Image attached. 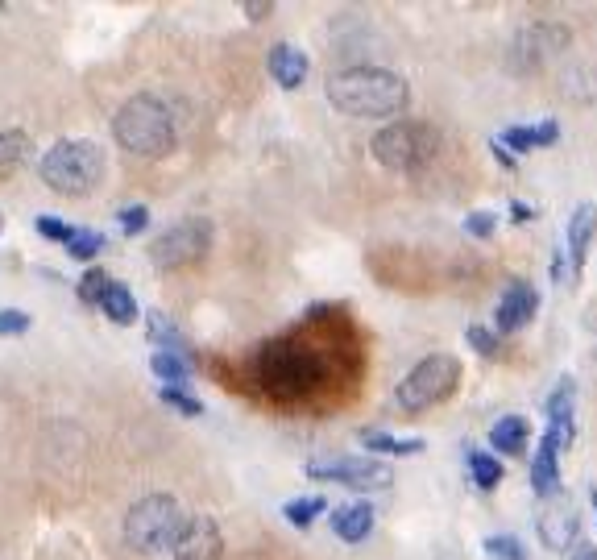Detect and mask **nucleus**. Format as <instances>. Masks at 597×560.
<instances>
[{"label": "nucleus", "instance_id": "f257e3e1", "mask_svg": "<svg viewBox=\"0 0 597 560\" xmlns=\"http://www.w3.org/2000/svg\"><path fill=\"white\" fill-rule=\"evenodd\" d=\"M328 104L345 117H403L411 88L386 67H353L328 79Z\"/></svg>", "mask_w": 597, "mask_h": 560}, {"label": "nucleus", "instance_id": "f03ea898", "mask_svg": "<svg viewBox=\"0 0 597 560\" xmlns=\"http://www.w3.org/2000/svg\"><path fill=\"white\" fill-rule=\"evenodd\" d=\"M253 382H258L270 399L295 403L324 382V357L311 345L282 336V341H270L253 353Z\"/></svg>", "mask_w": 597, "mask_h": 560}, {"label": "nucleus", "instance_id": "7ed1b4c3", "mask_svg": "<svg viewBox=\"0 0 597 560\" xmlns=\"http://www.w3.org/2000/svg\"><path fill=\"white\" fill-rule=\"evenodd\" d=\"M112 137H117V146L129 150L133 158H162L175 150V117H170V108L158 100V96H129L117 117H112Z\"/></svg>", "mask_w": 597, "mask_h": 560}, {"label": "nucleus", "instance_id": "20e7f679", "mask_svg": "<svg viewBox=\"0 0 597 560\" xmlns=\"http://www.w3.org/2000/svg\"><path fill=\"white\" fill-rule=\"evenodd\" d=\"M104 171H108L104 150L96 142H83V137L54 142L38 162V175L54 195H88V191H96Z\"/></svg>", "mask_w": 597, "mask_h": 560}, {"label": "nucleus", "instance_id": "39448f33", "mask_svg": "<svg viewBox=\"0 0 597 560\" xmlns=\"http://www.w3.org/2000/svg\"><path fill=\"white\" fill-rule=\"evenodd\" d=\"M179 531H183V507L175 494H146L125 515V544L141 556H158L162 548H175Z\"/></svg>", "mask_w": 597, "mask_h": 560}, {"label": "nucleus", "instance_id": "423d86ee", "mask_svg": "<svg viewBox=\"0 0 597 560\" xmlns=\"http://www.w3.org/2000/svg\"><path fill=\"white\" fill-rule=\"evenodd\" d=\"M374 158L386 166V171H423L436 154H440V129L428 121H390L374 133L369 142Z\"/></svg>", "mask_w": 597, "mask_h": 560}, {"label": "nucleus", "instance_id": "0eeeda50", "mask_svg": "<svg viewBox=\"0 0 597 560\" xmlns=\"http://www.w3.org/2000/svg\"><path fill=\"white\" fill-rule=\"evenodd\" d=\"M457 382H461V361L452 353H432V357H423L403 382H398L394 403L407 415H419V411L440 407L444 399H452Z\"/></svg>", "mask_w": 597, "mask_h": 560}, {"label": "nucleus", "instance_id": "6e6552de", "mask_svg": "<svg viewBox=\"0 0 597 560\" xmlns=\"http://www.w3.org/2000/svg\"><path fill=\"white\" fill-rule=\"evenodd\" d=\"M573 42V30L564 21H531L523 30L510 38V50H506V67L515 75H535L544 71L548 63H556L560 54Z\"/></svg>", "mask_w": 597, "mask_h": 560}, {"label": "nucleus", "instance_id": "1a4fd4ad", "mask_svg": "<svg viewBox=\"0 0 597 560\" xmlns=\"http://www.w3.org/2000/svg\"><path fill=\"white\" fill-rule=\"evenodd\" d=\"M212 249V220L208 216H183L179 224L150 245V262L158 270H187L195 262H204Z\"/></svg>", "mask_w": 597, "mask_h": 560}, {"label": "nucleus", "instance_id": "9d476101", "mask_svg": "<svg viewBox=\"0 0 597 560\" xmlns=\"http://www.w3.org/2000/svg\"><path fill=\"white\" fill-rule=\"evenodd\" d=\"M316 482L349 486V490H386L394 482V469L374 457H316L307 465Z\"/></svg>", "mask_w": 597, "mask_h": 560}, {"label": "nucleus", "instance_id": "9b49d317", "mask_svg": "<svg viewBox=\"0 0 597 560\" xmlns=\"http://www.w3.org/2000/svg\"><path fill=\"white\" fill-rule=\"evenodd\" d=\"M175 560H220L224 552V536H220V527L212 515H191L183 519V531H179V540H175Z\"/></svg>", "mask_w": 597, "mask_h": 560}, {"label": "nucleus", "instance_id": "f8f14e48", "mask_svg": "<svg viewBox=\"0 0 597 560\" xmlns=\"http://www.w3.org/2000/svg\"><path fill=\"white\" fill-rule=\"evenodd\" d=\"M535 531H539V540H544V548H552V552L577 548V536H581V515H577L573 502L556 494V498L548 502V507H544V515H539Z\"/></svg>", "mask_w": 597, "mask_h": 560}, {"label": "nucleus", "instance_id": "ddd939ff", "mask_svg": "<svg viewBox=\"0 0 597 560\" xmlns=\"http://www.w3.org/2000/svg\"><path fill=\"white\" fill-rule=\"evenodd\" d=\"M539 312V291L527 283V278H510L502 299H498V312H494V328L498 332H519L523 324H531V316Z\"/></svg>", "mask_w": 597, "mask_h": 560}, {"label": "nucleus", "instance_id": "4468645a", "mask_svg": "<svg viewBox=\"0 0 597 560\" xmlns=\"http://www.w3.org/2000/svg\"><path fill=\"white\" fill-rule=\"evenodd\" d=\"M568 444H573V440H568L564 432H556V428H548L544 440H539L535 461H531V490L539 498H556L560 494V465H556V457H560V448H568Z\"/></svg>", "mask_w": 597, "mask_h": 560}, {"label": "nucleus", "instance_id": "2eb2a0df", "mask_svg": "<svg viewBox=\"0 0 597 560\" xmlns=\"http://www.w3.org/2000/svg\"><path fill=\"white\" fill-rule=\"evenodd\" d=\"M266 67H270V75H274V83H278V88H287V92L303 88V79H307V71H311L307 54H303L299 46H291V42H278V46H270V59H266Z\"/></svg>", "mask_w": 597, "mask_h": 560}, {"label": "nucleus", "instance_id": "dca6fc26", "mask_svg": "<svg viewBox=\"0 0 597 560\" xmlns=\"http://www.w3.org/2000/svg\"><path fill=\"white\" fill-rule=\"evenodd\" d=\"M568 254H573V270L585 266V254L597 237V204H577L573 216H568Z\"/></svg>", "mask_w": 597, "mask_h": 560}, {"label": "nucleus", "instance_id": "f3484780", "mask_svg": "<svg viewBox=\"0 0 597 560\" xmlns=\"http://www.w3.org/2000/svg\"><path fill=\"white\" fill-rule=\"evenodd\" d=\"M332 531L345 544H361L369 531H374V507H369V502H349V507L332 511Z\"/></svg>", "mask_w": 597, "mask_h": 560}, {"label": "nucleus", "instance_id": "a211bd4d", "mask_svg": "<svg viewBox=\"0 0 597 560\" xmlns=\"http://www.w3.org/2000/svg\"><path fill=\"white\" fill-rule=\"evenodd\" d=\"M34 158V142L25 129H5L0 133V179H13L17 171H25Z\"/></svg>", "mask_w": 597, "mask_h": 560}, {"label": "nucleus", "instance_id": "6ab92c4d", "mask_svg": "<svg viewBox=\"0 0 597 560\" xmlns=\"http://www.w3.org/2000/svg\"><path fill=\"white\" fill-rule=\"evenodd\" d=\"M560 96L573 104H597V63H573L560 75Z\"/></svg>", "mask_w": 597, "mask_h": 560}, {"label": "nucleus", "instance_id": "aec40b11", "mask_svg": "<svg viewBox=\"0 0 597 560\" xmlns=\"http://www.w3.org/2000/svg\"><path fill=\"white\" fill-rule=\"evenodd\" d=\"M560 137L556 121H539V125H510L502 133V146L506 150H535V146H552Z\"/></svg>", "mask_w": 597, "mask_h": 560}, {"label": "nucleus", "instance_id": "412c9836", "mask_svg": "<svg viewBox=\"0 0 597 560\" xmlns=\"http://www.w3.org/2000/svg\"><path fill=\"white\" fill-rule=\"evenodd\" d=\"M573 403H577V382L560 378V386L552 390V399H548V428L564 432L568 440H573Z\"/></svg>", "mask_w": 597, "mask_h": 560}, {"label": "nucleus", "instance_id": "4be33fe9", "mask_svg": "<svg viewBox=\"0 0 597 560\" xmlns=\"http://www.w3.org/2000/svg\"><path fill=\"white\" fill-rule=\"evenodd\" d=\"M527 436H531V428H527L523 415H506L490 428V444L498 448V453H523Z\"/></svg>", "mask_w": 597, "mask_h": 560}, {"label": "nucleus", "instance_id": "5701e85b", "mask_svg": "<svg viewBox=\"0 0 597 560\" xmlns=\"http://www.w3.org/2000/svg\"><path fill=\"white\" fill-rule=\"evenodd\" d=\"M100 307H104V316H108L112 324H133V320H137V303H133V291H129L125 283H108Z\"/></svg>", "mask_w": 597, "mask_h": 560}, {"label": "nucleus", "instance_id": "b1692460", "mask_svg": "<svg viewBox=\"0 0 597 560\" xmlns=\"http://www.w3.org/2000/svg\"><path fill=\"white\" fill-rule=\"evenodd\" d=\"M365 448H378V453L390 457H419L423 453V440L419 436H386V432H361Z\"/></svg>", "mask_w": 597, "mask_h": 560}, {"label": "nucleus", "instance_id": "393cba45", "mask_svg": "<svg viewBox=\"0 0 597 560\" xmlns=\"http://www.w3.org/2000/svg\"><path fill=\"white\" fill-rule=\"evenodd\" d=\"M150 370H154V378H162V382H170V386H179V382H187V374H191V361H187L183 353L158 349V353L150 357Z\"/></svg>", "mask_w": 597, "mask_h": 560}, {"label": "nucleus", "instance_id": "a878e982", "mask_svg": "<svg viewBox=\"0 0 597 560\" xmlns=\"http://www.w3.org/2000/svg\"><path fill=\"white\" fill-rule=\"evenodd\" d=\"M469 473H473V482L481 486V490H494L498 482H502V465H498V457H490V453H481V448H469Z\"/></svg>", "mask_w": 597, "mask_h": 560}, {"label": "nucleus", "instance_id": "bb28decb", "mask_svg": "<svg viewBox=\"0 0 597 560\" xmlns=\"http://www.w3.org/2000/svg\"><path fill=\"white\" fill-rule=\"evenodd\" d=\"M328 507H324V498H316V494H307V498H291L287 507H282V515H287V523H295V527H311L316 523V515H324Z\"/></svg>", "mask_w": 597, "mask_h": 560}, {"label": "nucleus", "instance_id": "cd10ccee", "mask_svg": "<svg viewBox=\"0 0 597 560\" xmlns=\"http://www.w3.org/2000/svg\"><path fill=\"white\" fill-rule=\"evenodd\" d=\"M150 336H154V341H158L162 349H170V353H183V349H187L183 332H179L175 324H170L162 312H150Z\"/></svg>", "mask_w": 597, "mask_h": 560}, {"label": "nucleus", "instance_id": "c85d7f7f", "mask_svg": "<svg viewBox=\"0 0 597 560\" xmlns=\"http://www.w3.org/2000/svg\"><path fill=\"white\" fill-rule=\"evenodd\" d=\"M100 249H104V233H92V229H75V233H71V241H67V254H71V258H79V262L96 258Z\"/></svg>", "mask_w": 597, "mask_h": 560}, {"label": "nucleus", "instance_id": "c756f323", "mask_svg": "<svg viewBox=\"0 0 597 560\" xmlns=\"http://www.w3.org/2000/svg\"><path fill=\"white\" fill-rule=\"evenodd\" d=\"M158 399H162L166 407L183 411V415H204V403H199V399H191L187 390H179V386H162V390H158Z\"/></svg>", "mask_w": 597, "mask_h": 560}, {"label": "nucleus", "instance_id": "7c9ffc66", "mask_svg": "<svg viewBox=\"0 0 597 560\" xmlns=\"http://www.w3.org/2000/svg\"><path fill=\"white\" fill-rule=\"evenodd\" d=\"M486 552L494 560H527V548L515 536H486Z\"/></svg>", "mask_w": 597, "mask_h": 560}, {"label": "nucleus", "instance_id": "2f4dec72", "mask_svg": "<svg viewBox=\"0 0 597 560\" xmlns=\"http://www.w3.org/2000/svg\"><path fill=\"white\" fill-rule=\"evenodd\" d=\"M108 283H112V278L104 270H88V274H83V283H79V299L83 303H100L104 291H108Z\"/></svg>", "mask_w": 597, "mask_h": 560}, {"label": "nucleus", "instance_id": "473e14b6", "mask_svg": "<svg viewBox=\"0 0 597 560\" xmlns=\"http://www.w3.org/2000/svg\"><path fill=\"white\" fill-rule=\"evenodd\" d=\"M146 224H150V208H146V204H133V208H121V229H125L129 237H137V233H146Z\"/></svg>", "mask_w": 597, "mask_h": 560}, {"label": "nucleus", "instance_id": "72a5a7b5", "mask_svg": "<svg viewBox=\"0 0 597 560\" xmlns=\"http://www.w3.org/2000/svg\"><path fill=\"white\" fill-rule=\"evenodd\" d=\"M465 336H469V345H473L481 357H498V349H502V345H498V336H494V332H486V328H477V324H473Z\"/></svg>", "mask_w": 597, "mask_h": 560}, {"label": "nucleus", "instance_id": "f704fd0d", "mask_svg": "<svg viewBox=\"0 0 597 560\" xmlns=\"http://www.w3.org/2000/svg\"><path fill=\"white\" fill-rule=\"evenodd\" d=\"M25 328H30V316H25L21 307H5V312H0V336H21Z\"/></svg>", "mask_w": 597, "mask_h": 560}, {"label": "nucleus", "instance_id": "c9c22d12", "mask_svg": "<svg viewBox=\"0 0 597 560\" xmlns=\"http://www.w3.org/2000/svg\"><path fill=\"white\" fill-rule=\"evenodd\" d=\"M494 224H498V220H494L490 212H469V216H465V233L477 237V241H486V237L494 233Z\"/></svg>", "mask_w": 597, "mask_h": 560}, {"label": "nucleus", "instance_id": "e433bc0d", "mask_svg": "<svg viewBox=\"0 0 597 560\" xmlns=\"http://www.w3.org/2000/svg\"><path fill=\"white\" fill-rule=\"evenodd\" d=\"M38 233L50 237V241H63V245H67L75 229H71V224H63V220H54V216H38Z\"/></svg>", "mask_w": 597, "mask_h": 560}, {"label": "nucleus", "instance_id": "4c0bfd02", "mask_svg": "<svg viewBox=\"0 0 597 560\" xmlns=\"http://www.w3.org/2000/svg\"><path fill=\"white\" fill-rule=\"evenodd\" d=\"M568 560H597V548H593V544H577Z\"/></svg>", "mask_w": 597, "mask_h": 560}, {"label": "nucleus", "instance_id": "58836bf2", "mask_svg": "<svg viewBox=\"0 0 597 560\" xmlns=\"http://www.w3.org/2000/svg\"><path fill=\"white\" fill-rule=\"evenodd\" d=\"M245 13H249L253 21H262V17H270V5H258V0H249V5H245Z\"/></svg>", "mask_w": 597, "mask_h": 560}, {"label": "nucleus", "instance_id": "ea45409f", "mask_svg": "<svg viewBox=\"0 0 597 560\" xmlns=\"http://www.w3.org/2000/svg\"><path fill=\"white\" fill-rule=\"evenodd\" d=\"M510 212H515V220H519V224H523V220H531V216H535V212H531V208H527V204H519V200H515V204H510Z\"/></svg>", "mask_w": 597, "mask_h": 560}, {"label": "nucleus", "instance_id": "a19ab883", "mask_svg": "<svg viewBox=\"0 0 597 560\" xmlns=\"http://www.w3.org/2000/svg\"><path fill=\"white\" fill-rule=\"evenodd\" d=\"M494 158H498L502 166H515V158H510V150H506V146H498V142H494Z\"/></svg>", "mask_w": 597, "mask_h": 560}, {"label": "nucleus", "instance_id": "79ce46f5", "mask_svg": "<svg viewBox=\"0 0 597 560\" xmlns=\"http://www.w3.org/2000/svg\"><path fill=\"white\" fill-rule=\"evenodd\" d=\"M589 498H593V507H597V490H593V494H589Z\"/></svg>", "mask_w": 597, "mask_h": 560}, {"label": "nucleus", "instance_id": "37998d69", "mask_svg": "<svg viewBox=\"0 0 597 560\" xmlns=\"http://www.w3.org/2000/svg\"><path fill=\"white\" fill-rule=\"evenodd\" d=\"M0 229H5V216H0Z\"/></svg>", "mask_w": 597, "mask_h": 560}]
</instances>
